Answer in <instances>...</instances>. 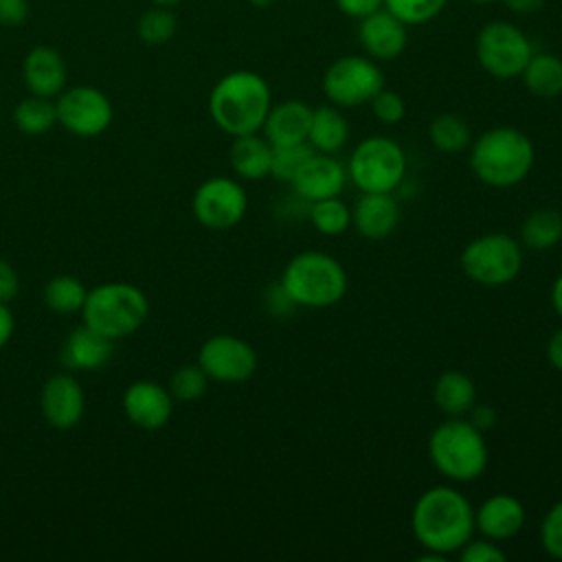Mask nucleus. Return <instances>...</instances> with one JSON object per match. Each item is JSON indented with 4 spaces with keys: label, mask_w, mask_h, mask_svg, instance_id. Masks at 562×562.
Returning <instances> with one entry per match:
<instances>
[{
    "label": "nucleus",
    "mask_w": 562,
    "mask_h": 562,
    "mask_svg": "<svg viewBox=\"0 0 562 562\" xmlns=\"http://www.w3.org/2000/svg\"><path fill=\"white\" fill-rule=\"evenodd\" d=\"M29 18V0H0V24L20 26Z\"/></svg>",
    "instance_id": "nucleus-40"
},
{
    "label": "nucleus",
    "mask_w": 562,
    "mask_h": 562,
    "mask_svg": "<svg viewBox=\"0 0 562 562\" xmlns=\"http://www.w3.org/2000/svg\"><path fill=\"white\" fill-rule=\"evenodd\" d=\"M263 307L268 310V314L277 316V318H285L290 316V312L296 307L290 296L285 294V290L281 288V283H270L263 292Z\"/></svg>",
    "instance_id": "nucleus-39"
},
{
    "label": "nucleus",
    "mask_w": 562,
    "mask_h": 562,
    "mask_svg": "<svg viewBox=\"0 0 562 562\" xmlns=\"http://www.w3.org/2000/svg\"><path fill=\"white\" fill-rule=\"evenodd\" d=\"M522 81L540 99L562 94V59L551 53H533L522 70Z\"/></svg>",
    "instance_id": "nucleus-27"
},
{
    "label": "nucleus",
    "mask_w": 562,
    "mask_h": 562,
    "mask_svg": "<svg viewBox=\"0 0 562 562\" xmlns=\"http://www.w3.org/2000/svg\"><path fill=\"white\" fill-rule=\"evenodd\" d=\"M123 411L134 426L158 430L173 413V397L167 386L154 380H136L123 393Z\"/></svg>",
    "instance_id": "nucleus-16"
},
{
    "label": "nucleus",
    "mask_w": 562,
    "mask_h": 562,
    "mask_svg": "<svg viewBox=\"0 0 562 562\" xmlns=\"http://www.w3.org/2000/svg\"><path fill=\"white\" fill-rule=\"evenodd\" d=\"M432 400L446 417H465L468 411L476 404V386L463 371L448 369L437 378L432 386Z\"/></svg>",
    "instance_id": "nucleus-24"
},
{
    "label": "nucleus",
    "mask_w": 562,
    "mask_h": 562,
    "mask_svg": "<svg viewBox=\"0 0 562 562\" xmlns=\"http://www.w3.org/2000/svg\"><path fill=\"white\" fill-rule=\"evenodd\" d=\"M18 292H20L18 270L7 259H0V301L9 303L18 296Z\"/></svg>",
    "instance_id": "nucleus-41"
},
{
    "label": "nucleus",
    "mask_w": 562,
    "mask_h": 562,
    "mask_svg": "<svg viewBox=\"0 0 562 562\" xmlns=\"http://www.w3.org/2000/svg\"><path fill=\"white\" fill-rule=\"evenodd\" d=\"M562 239V213L549 206L531 211L520 224V246L529 250H549Z\"/></svg>",
    "instance_id": "nucleus-26"
},
{
    "label": "nucleus",
    "mask_w": 562,
    "mask_h": 562,
    "mask_svg": "<svg viewBox=\"0 0 562 562\" xmlns=\"http://www.w3.org/2000/svg\"><path fill=\"white\" fill-rule=\"evenodd\" d=\"M384 88V75L371 57L345 55L325 70L323 92L336 108L369 103Z\"/></svg>",
    "instance_id": "nucleus-10"
},
{
    "label": "nucleus",
    "mask_w": 562,
    "mask_h": 562,
    "mask_svg": "<svg viewBox=\"0 0 562 562\" xmlns=\"http://www.w3.org/2000/svg\"><path fill=\"white\" fill-rule=\"evenodd\" d=\"M334 2H336V7H338L345 15H349V18H360V20H362L364 15L378 11L384 0H334Z\"/></svg>",
    "instance_id": "nucleus-42"
},
{
    "label": "nucleus",
    "mask_w": 562,
    "mask_h": 562,
    "mask_svg": "<svg viewBox=\"0 0 562 562\" xmlns=\"http://www.w3.org/2000/svg\"><path fill=\"white\" fill-rule=\"evenodd\" d=\"M314 154L310 143H296V145H277L272 147V167L270 176L279 182H292L301 165Z\"/></svg>",
    "instance_id": "nucleus-34"
},
{
    "label": "nucleus",
    "mask_w": 562,
    "mask_h": 562,
    "mask_svg": "<svg viewBox=\"0 0 562 562\" xmlns=\"http://www.w3.org/2000/svg\"><path fill=\"white\" fill-rule=\"evenodd\" d=\"M459 266L479 285H507L522 268V246L507 233H485L465 244Z\"/></svg>",
    "instance_id": "nucleus-8"
},
{
    "label": "nucleus",
    "mask_w": 562,
    "mask_h": 562,
    "mask_svg": "<svg viewBox=\"0 0 562 562\" xmlns=\"http://www.w3.org/2000/svg\"><path fill=\"white\" fill-rule=\"evenodd\" d=\"M347 138H349V125H347V119L342 116L340 108L321 105V108L312 110L307 143L314 151L336 154L345 147Z\"/></svg>",
    "instance_id": "nucleus-25"
},
{
    "label": "nucleus",
    "mask_w": 562,
    "mask_h": 562,
    "mask_svg": "<svg viewBox=\"0 0 562 562\" xmlns=\"http://www.w3.org/2000/svg\"><path fill=\"white\" fill-rule=\"evenodd\" d=\"M503 2L507 4V9H509V11L527 15V13H536V11H540V9L544 7V2H547V0H503Z\"/></svg>",
    "instance_id": "nucleus-46"
},
{
    "label": "nucleus",
    "mask_w": 562,
    "mask_h": 562,
    "mask_svg": "<svg viewBox=\"0 0 562 562\" xmlns=\"http://www.w3.org/2000/svg\"><path fill=\"white\" fill-rule=\"evenodd\" d=\"M198 364L204 369L209 380L239 384L255 373L257 353L239 336L215 334L202 342L198 351Z\"/></svg>",
    "instance_id": "nucleus-13"
},
{
    "label": "nucleus",
    "mask_w": 562,
    "mask_h": 562,
    "mask_svg": "<svg viewBox=\"0 0 562 562\" xmlns=\"http://www.w3.org/2000/svg\"><path fill=\"white\" fill-rule=\"evenodd\" d=\"M57 123L75 136H97L112 123V103L94 86L61 90L55 101Z\"/></svg>",
    "instance_id": "nucleus-12"
},
{
    "label": "nucleus",
    "mask_w": 562,
    "mask_h": 562,
    "mask_svg": "<svg viewBox=\"0 0 562 562\" xmlns=\"http://www.w3.org/2000/svg\"><path fill=\"white\" fill-rule=\"evenodd\" d=\"M551 307L562 321V272L555 277V281L551 285Z\"/></svg>",
    "instance_id": "nucleus-47"
},
{
    "label": "nucleus",
    "mask_w": 562,
    "mask_h": 562,
    "mask_svg": "<svg viewBox=\"0 0 562 562\" xmlns=\"http://www.w3.org/2000/svg\"><path fill=\"white\" fill-rule=\"evenodd\" d=\"M114 340L101 336L86 323L75 327L61 342L59 360L66 369L79 371H97L112 358Z\"/></svg>",
    "instance_id": "nucleus-20"
},
{
    "label": "nucleus",
    "mask_w": 562,
    "mask_h": 562,
    "mask_svg": "<svg viewBox=\"0 0 562 562\" xmlns=\"http://www.w3.org/2000/svg\"><path fill=\"white\" fill-rule=\"evenodd\" d=\"M228 160H231V169L241 180H263L266 176H270L272 145L257 132L233 136Z\"/></svg>",
    "instance_id": "nucleus-23"
},
{
    "label": "nucleus",
    "mask_w": 562,
    "mask_h": 562,
    "mask_svg": "<svg viewBox=\"0 0 562 562\" xmlns=\"http://www.w3.org/2000/svg\"><path fill=\"white\" fill-rule=\"evenodd\" d=\"M310 123H312V108L299 99H288L270 108L261 132L272 147L296 145V143H307Z\"/></svg>",
    "instance_id": "nucleus-21"
},
{
    "label": "nucleus",
    "mask_w": 562,
    "mask_h": 562,
    "mask_svg": "<svg viewBox=\"0 0 562 562\" xmlns=\"http://www.w3.org/2000/svg\"><path fill=\"white\" fill-rule=\"evenodd\" d=\"M448 0H384L382 4L404 24L417 26L441 13Z\"/></svg>",
    "instance_id": "nucleus-35"
},
{
    "label": "nucleus",
    "mask_w": 562,
    "mask_h": 562,
    "mask_svg": "<svg viewBox=\"0 0 562 562\" xmlns=\"http://www.w3.org/2000/svg\"><path fill=\"white\" fill-rule=\"evenodd\" d=\"M531 55V42L512 22H487L476 35V59L483 70L496 79H514L522 75Z\"/></svg>",
    "instance_id": "nucleus-9"
},
{
    "label": "nucleus",
    "mask_w": 562,
    "mask_h": 562,
    "mask_svg": "<svg viewBox=\"0 0 562 562\" xmlns=\"http://www.w3.org/2000/svg\"><path fill=\"white\" fill-rule=\"evenodd\" d=\"M358 37L371 59H395L406 46V24L380 7L362 18Z\"/></svg>",
    "instance_id": "nucleus-18"
},
{
    "label": "nucleus",
    "mask_w": 562,
    "mask_h": 562,
    "mask_svg": "<svg viewBox=\"0 0 562 562\" xmlns=\"http://www.w3.org/2000/svg\"><path fill=\"white\" fill-rule=\"evenodd\" d=\"M24 83L31 94L57 97L66 88V61L50 46H35L29 50L22 64Z\"/></svg>",
    "instance_id": "nucleus-22"
},
{
    "label": "nucleus",
    "mask_w": 562,
    "mask_h": 562,
    "mask_svg": "<svg viewBox=\"0 0 562 562\" xmlns=\"http://www.w3.org/2000/svg\"><path fill=\"white\" fill-rule=\"evenodd\" d=\"M40 408L48 426L68 430L77 426L83 417L86 393L70 373H57L44 382Z\"/></svg>",
    "instance_id": "nucleus-15"
},
{
    "label": "nucleus",
    "mask_w": 562,
    "mask_h": 562,
    "mask_svg": "<svg viewBox=\"0 0 562 562\" xmlns=\"http://www.w3.org/2000/svg\"><path fill=\"white\" fill-rule=\"evenodd\" d=\"M195 220L211 231H228L237 226L248 209V195L241 182L228 176L204 180L191 200Z\"/></svg>",
    "instance_id": "nucleus-11"
},
{
    "label": "nucleus",
    "mask_w": 562,
    "mask_h": 562,
    "mask_svg": "<svg viewBox=\"0 0 562 562\" xmlns=\"http://www.w3.org/2000/svg\"><path fill=\"white\" fill-rule=\"evenodd\" d=\"M307 217L321 235L336 237L351 226V206H347V202L340 195L325 198L310 202Z\"/></svg>",
    "instance_id": "nucleus-30"
},
{
    "label": "nucleus",
    "mask_w": 562,
    "mask_h": 562,
    "mask_svg": "<svg viewBox=\"0 0 562 562\" xmlns=\"http://www.w3.org/2000/svg\"><path fill=\"white\" fill-rule=\"evenodd\" d=\"M206 386H209V375L204 373V369L198 362L178 367L171 373L169 384H167L171 397L178 402H193V400L202 397L206 393Z\"/></svg>",
    "instance_id": "nucleus-33"
},
{
    "label": "nucleus",
    "mask_w": 562,
    "mask_h": 562,
    "mask_svg": "<svg viewBox=\"0 0 562 562\" xmlns=\"http://www.w3.org/2000/svg\"><path fill=\"white\" fill-rule=\"evenodd\" d=\"M525 505L514 494H492L474 509V531L494 542L514 538L525 525Z\"/></svg>",
    "instance_id": "nucleus-17"
},
{
    "label": "nucleus",
    "mask_w": 562,
    "mask_h": 562,
    "mask_svg": "<svg viewBox=\"0 0 562 562\" xmlns=\"http://www.w3.org/2000/svg\"><path fill=\"white\" fill-rule=\"evenodd\" d=\"M176 29H178V20L169 11V7L147 9L136 24V33L140 42H145L147 46H160L169 42L176 35Z\"/></svg>",
    "instance_id": "nucleus-32"
},
{
    "label": "nucleus",
    "mask_w": 562,
    "mask_h": 562,
    "mask_svg": "<svg viewBox=\"0 0 562 562\" xmlns=\"http://www.w3.org/2000/svg\"><path fill=\"white\" fill-rule=\"evenodd\" d=\"M470 169L494 189H507L522 182L536 160L531 138L512 125L485 130L470 143Z\"/></svg>",
    "instance_id": "nucleus-3"
},
{
    "label": "nucleus",
    "mask_w": 562,
    "mask_h": 562,
    "mask_svg": "<svg viewBox=\"0 0 562 562\" xmlns=\"http://www.w3.org/2000/svg\"><path fill=\"white\" fill-rule=\"evenodd\" d=\"M428 138L435 145V149L443 154H461L470 147L472 132L463 116L454 112H443L430 121Z\"/></svg>",
    "instance_id": "nucleus-28"
},
{
    "label": "nucleus",
    "mask_w": 562,
    "mask_h": 562,
    "mask_svg": "<svg viewBox=\"0 0 562 562\" xmlns=\"http://www.w3.org/2000/svg\"><path fill=\"white\" fill-rule=\"evenodd\" d=\"M406 176V154L389 136H369L360 140L349 160L347 178L362 193H393Z\"/></svg>",
    "instance_id": "nucleus-7"
},
{
    "label": "nucleus",
    "mask_w": 562,
    "mask_h": 562,
    "mask_svg": "<svg viewBox=\"0 0 562 562\" xmlns=\"http://www.w3.org/2000/svg\"><path fill=\"white\" fill-rule=\"evenodd\" d=\"M292 189L303 202L336 198L347 184V167L334 154L314 151L292 178Z\"/></svg>",
    "instance_id": "nucleus-14"
},
{
    "label": "nucleus",
    "mask_w": 562,
    "mask_h": 562,
    "mask_svg": "<svg viewBox=\"0 0 562 562\" xmlns=\"http://www.w3.org/2000/svg\"><path fill=\"white\" fill-rule=\"evenodd\" d=\"M147 314L149 303L145 292L125 281H110L88 290L81 307L83 323L110 340L134 334Z\"/></svg>",
    "instance_id": "nucleus-6"
},
{
    "label": "nucleus",
    "mask_w": 562,
    "mask_h": 562,
    "mask_svg": "<svg viewBox=\"0 0 562 562\" xmlns=\"http://www.w3.org/2000/svg\"><path fill=\"white\" fill-rule=\"evenodd\" d=\"M13 121H15L18 130H22L24 134H33V136L44 134L57 123L55 101H50L48 97L31 94L15 105Z\"/></svg>",
    "instance_id": "nucleus-31"
},
{
    "label": "nucleus",
    "mask_w": 562,
    "mask_h": 562,
    "mask_svg": "<svg viewBox=\"0 0 562 562\" xmlns=\"http://www.w3.org/2000/svg\"><path fill=\"white\" fill-rule=\"evenodd\" d=\"M411 529L424 549L457 553L474 536V507L457 487L432 485L417 496Z\"/></svg>",
    "instance_id": "nucleus-1"
},
{
    "label": "nucleus",
    "mask_w": 562,
    "mask_h": 562,
    "mask_svg": "<svg viewBox=\"0 0 562 562\" xmlns=\"http://www.w3.org/2000/svg\"><path fill=\"white\" fill-rule=\"evenodd\" d=\"M468 419L479 428V430H490L496 422V411L490 406V404H474L470 411H468Z\"/></svg>",
    "instance_id": "nucleus-43"
},
{
    "label": "nucleus",
    "mask_w": 562,
    "mask_h": 562,
    "mask_svg": "<svg viewBox=\"0 0 562 562\" xmlns=\"http://www.w3.org/2000/svg\"><path fill=\"white\" fill-rule=\"evenodd\" d=\"M270 108V86L252 70H233L224 75L209 97V114L213 123L231 136L259 132Z\"/></svg>",
    "instance_id": "nucleus-2"
},
{
    "label": "nucleus",
    "mask_w": 562,
    "mask_h": 562,
    "mask_svg": "<svg viewBox=\"0 0 562 562\" xmlns=\"http://www.w3.org/2000/svg\"><path fill=\"white\" fill-rule=\"evenodd\" d=\"M547 360L555 371L562 373V327L547 340Z\"/></svg>",
    "instance_id": "nucleus-44"
},
{
    "label": "nucleus",
    "mask_w": 562,
    "mask_h": 562,
    "mask_svg": "<svg viewBox=\"0 0 562 562\" xmlns=\"http://www.w3.org/2000/svg\"><path fill=\"white\" fill-rule=\"evenodd\" d=\"M369 103H371L373 116H375L378 121L386 123V125L400 123V121L404 119V114H406V103H404V99H402L397 92H393V90H384V88H382Z\"/></svg>",
    "instance_id": "nucleus-37"
},
{
    "label": "nucleus",
    "mask_w": 562,
    "mask_h": 562,
    "mask_svg": "<svg viewBox=\"0 0 562 562\" xmlns=\"http://www.w3.org/2000/svg\"><path fill=\"white\" fill-rule=\"evenodd\" d=\"M470 2H479V4H487V2H496V0H470Z\"/></svg>",
    "instance_id": "nucleus-50"
},
{
    "label": "nucleus",
    "mask_w": 562,
    "mask_h": 562,
    "mask_svg": "<svg viewBox=\"0 0 562 562\" xmlns=\"http://www.w3.org/2000/svg\"><path fill=\"white\" fill-rule=\"evenodd\" d=\"M151 4H156V7H173V4H178L180 0H149Z\"/></svg>",
    "instance_id": "nucleus-48"
},
{
    "label": "nucleus",
    "mask_w": 562,
    "mask_h": 562,
    "mask_svg": "<svg viewBox=\"0 0 562 562\" xmlns=\"http://www.w3.org/2000/svg\"><path fill=\"white\" fill-rule=\"evenodd\" d=\"M88 290L81 279L72 274H57L44 285V303L57 314L81 312Z\"/></svg>",
    "instance_id": "nucleus-29"
},
{
    "label": "nucleus",
    "mask_w": 562,
    "mask_h": 562,
    "mask_svg": "<svg viewBox=\"0 0 562 562\" xmlns=\"http://www.w3.org/2000/svg\"><path fill=\"white\" fill-rule=\"evenodd\" d=\"M13 327H15L13 312L9 310L7 303L0 301V349L9 342V338H11V334H13Z\"/></svg>",
    "instance_id": "nucleus-45"
},
{
    "label": "nucleus",
    "mask_w": 562,
    "mask_h": 562,
    "mask_svg": "<svg viewBox=\"0 0 562 562\" xmlns=\"http://www.w3.org/2000/svg\"><path fill=\"white\" fill-rule=\"evenodd\" d=\"M252 7H257V9H266V7H270L272 4V0H248Z\"/></svg>",
    "instance_id": "nucleus-49"
},
{
    "label": "nucleus",
    "mask_w": 562,
    "mask_h": 562,
    "mask_svg": "<svg viewBox=\"0 0 562 562\" xmlns=\"http://www.w3.org/2000/svg\"><path fill=\"white\" fill-rule=\"evenodd\" d=\"M279 283L296 307L323 310L342 301L349 281L336 257L323 250H303L283 266Z\"/></svg>",
    "instance_id": "nucleus-4"
},
{
    "label": "nucleus",
    "mask_w": 562,
    "mask_h": 562,
    "mask_svg": "<svg viewBox=\"0 0 562 562\" xmlns=\"http://www.w3.org/2000/svg\"><path fill=\"white\" fill-rule=\"evenodd\" d=\"M540 544L547 555L562 560V501L547 509L540 522Z\"/></svg>",
    "instance_id": "nucleus-36"
},
{
    "label": "nucleus",
    "mask_w": 562,
    "mask_h": 562,
    "mask_svg": "<svg viewBox=\"0 0 562 562\" xmlns=\"http://www.w3.org/2000/svg\"><path fill=\"white\" fill-rule=\"evenodd\" d=\"M400 222V204L393 193H362L351 206V226L364 239L389 237Z\"/></svg>",
    "instance_id": "nucleus-19"
},
{
    "label": "nucleus",
    "mask_w": 562,
    "mask_h": 562,
    "mask_svg": "<svg viewBox=\"0 0 562 562\" xmlns=\"http://www.w3.org/2000/svg\"><path fill=\"white\" fill-rule=\"evenodd\" d=\"M457 553L461 562H505L507 560L501 544L490 538H481V540L470 538Z\"/></svg>",
    "instance_id": "nucleus-38"
},
{
    "label": "nucleus",
    "mask_w": 562,
    "mask_h": 562,
    "mask_svg": "<svg viewBox=\"0 0 562 562\" xmlns=\"http://www.w3.org/2000/svg\"><path fill=\"white\" fill-rule=\"evenodd\" d=\"M428 459L432 468L457 483L476 481L487 468V443L465 417H448L428 437Z\"/></svg>",
    "instance_id": "nucleus-5"
}]
</instances>
